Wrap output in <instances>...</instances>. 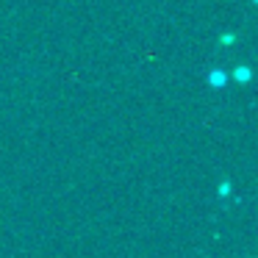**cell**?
I'll list each match as a JSON object with an SVG mask.
<instances>
[{"instance_id":"obj_1","label":"cell","mask_w":258,"mask_h":258,"mask_svg":"<svg viewBox=\"0 0 258 258\" xmlns=\"http://www.w3.org/2000/svg\"><path fill=\"white\" fill-rule=\"evenodd\" d=\"M208 84H214V86H222V84H225V73H219V70H214V73L208 75Z\"/></svg>"},{"instance_id":"obj_2","label":"cell","mask_w":258,"mask_h":258,"mask_svg":"<svg viewBox=\"0 0 258 258\" xmlns=\"http://www.w3.org/2000/svg\"><path fill=\"white\" fill-rule=\"evenodd\" d=\"M233 78H236V81H250V67H239V70H233Z\"/></svg>"}]
</instances>
